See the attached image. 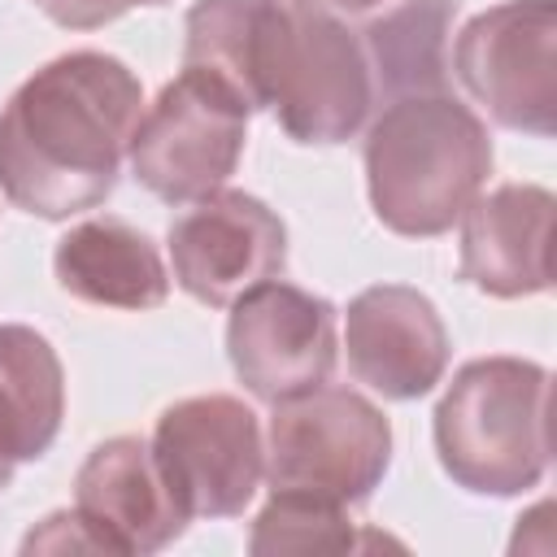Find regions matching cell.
<instances>
[{
  "instance_id": "3957f363",
  "label": "cell",
  "mask_w": 557,
  "mask_h": 557,
  "mask_svg": "<svg viewBox=\"0 0 557 557\" xmlns=\"http://www.w3.org/2000/svg\"><path fill=\"white\" fill-rule=\"evenodd\" d=\"M265 104L300 144L348 139L374 104L361 44L305 0H261L248 48V109Z\"/></svg>"
},
{
  "instance_id": "ac0fdd59",
  "label": "cell",
  "mask_w": 557,
  "mask_h": 557,
  "mask_svg": "<svg viewBox=\"0 0 557 557\" xmlns=\"http://www.w3.org/2000/svg\"><path fill=\"white\" fill-rule=\"evenodd\" d=\"M52 22L74 26V30H91L104 26L113 17H122L131 4H152V0H35Z\"/></svg>"
},
{
  "instance_id": "9a60e30c",
  "label": "cell",
  "mask_w": 557,
  "mask_h": 557,
  "mask_svg": "<svg viewBox=\"0 0 557 557\" xmlns=\"http://www.w3.org/2000/svg\"><path fill=\"white\" fill-rule=\"evenodd\" d=\"M61 361L30 326H0V448L9 461L39 457L61 426Z\"/></svg>"
},
{
  "instance_id": "ffe728a7",
  "label": "cell",
  "mask_w": 557,
  "mask_h": 557,
  "mask_svg": "<svg viewBox=\"0 0 557 557\" xmlns=\"http://www.w3.org/2000/svg\"><path fill=\"white\" fill-rule=\"evenodd\" d=\"M9 479H13V461L4 457V448H0V492L9 487Z\"/></svg>"
},
{
  "instance_id": "9c48e42d",
  "label": "cell",
  "mask_w": 557,
  "mask_h": 557,
  "mask_svg": "<svg viewBox=\"0 0 557 557\" xmlns=\"http://www.w3.org/2000/svg\"><path fill=\"white\" fill-rule=\"evenodd\" d=\"M553 0H509L457 39V74L513 131H553Z\"/></svg>"
},
{
  "instance_id": "7a4b0ae2",
  "label": "cell",
  "mask_w": 557,
  "mask_h": 557,
  "mask_svg": "<svg viewBox=\"0 0 557 557\" xmlns=\"http://www.w3.org/2000/svg\"><path fill=\"white\" fill-rule=\"evenodd\" d=\"M487 170L492 144L479 117L444 91L392 100L366 139L374 213L400 235L448 231Z\"/></svg>"
},
{
  "instance_id": "ba28073f",
  "label": "cell",
  "mask_w": 557,
  "mask_h": 557,
  "mask_svg": "<svg viewBox=\"0 0 557 557\" xmlns=\"http://www.w3.org/2000/svg\"><path fill=\"white\" fill-rule=\"evenodd\" d=\"M231 305L226 348L252 396L278 405L326 383L335 366V309L322 296L265 278Z\"/></svg>"
},
{
  "instance_id": "6da1fadb",
  "label": "cell",
  "mask_w": 557,
  "mask_h": 557,
  "mask_svg": "<svg viewBox=\"0 0 557 557\" xmlns=\"http://www.w3.org/2000/svg\"><path fill=\"white\" fill-rule=\"evenodd\" d=\"M139 104V83L117 57L48 61L0 113V191L39 218L100 205L117 183Z\"/></svg>"
},
{
  "instance_id": "4fadbf2b",
  "label": "cell",
  "mask_w": 557,
  "mask_h": 557,
  "mask_svg": "<svg viewBox=\"0 0 557 557\" xmlns=\"http://www.w3.org/2000/svg\"><path fill=\"white\" fill-rule=\"evenodd\" d=\"M553 196L544 187H496L466 205L461 274L492 296L540 292L553 278Z\"/></svg>"
},
{
  "instance_id": "2e32d148",
  "label": "cell",
  "mask_w": 557,
  "mask_h": 557,
  "mask_svg": "<svg viewBox=\"0 0 557 557\" xmlns=\"http://www.w3.org/2000/svg\"><path fill=\"white\" fill-rule=\"evenodd\" d=\"M457 0H400L366 30V70L374 96H435L444 91V35Z\"/></svg>"
},
{
  "instance_id": "52a82bcc",
  "label": "cell",
  "mask_w": 557,
  "mask_h": 557,
  "mask_svg": "<svg viewBox=\"0 0 557 557\" xmlns=\"http://www.w3.org/2000/svg\"><path fill=\"white\" fill-rule=\"evenodd\" d=\"M152 457L187 518H231L261 479L257 413L235 396L178 400L157 422Z\"/></svg>"
},
{
  "instance_id": "30bf717a",
  "label": "cell",
  "mask_w": 557,
  "mask_h": 557,
  "mask_svg": "<svg viewBox=\"0 0 557 557\" xmlns=\"http://www.w3.org/2000/svg\"><path fill=\"white\" fill-rule=\"evenodd\" d=\"M174 278L200 305H231L287 261L283 222L244 191H209L170 222Z\"/></svg>"
},
{
  "instance_id": "8992f818",
  "label": "cell",
  "mask_w": 557,
  "mask_h": 557,
  "mask_svg": "<svg viewBox=\"0 0 557 557\" xmlns=\"http://www.w3.org/2000/svg\"><path fill=\"white\" fill-rule=\"evenodd\" d=\"M244 117L248 104L218 74L183 65V74L165 83L157 104L135 122L126 148L135 178L170 205L218 191L244 152Z\"/></svg>"
},
{
  "instance_id": "277c9868",
  "label": "cell",
  "mask_w": 557,
  "mask_h": 557,
  "mask_svg": "<svg viewBox=\"0 0 557 557\" xmlns=\"http://www.w3.org/2000/svg\"><path fill=\"white\" fill-rule=\"evenodd\" d=\"M444 470L470 487L509 496L548 466V374L531 361H470L435 409Z\"/></svg>"
},
{
  "instance_id": "5bb4252c",
  "label": "cell",
  "mask_w": 557,
  "mask_h": 557,
  "mask_svg": "<svg viewBox=\"0 0 557 557\" xmlns=\"http://www.w3.org/2000/svg\"><path fill=\"white\" fill-rule=\"evenodd\" d=\"M57 278L70 296L91 300V305H113V309H152L165 300L170 278L135 226L122 218H91L74 226L57 244Z\"/></svg>"
},
{
  "instance_id": "8fae6325",
  "label": "cell",
  "mask_w": 557,
  "mask_h": 557,
  "mask_svg": "<svg viewBox=\"0 0 557 557\" xmlns=\"http://www.w3.org/2000/svg\"><path fill=\"white\" fill-rule=\"evenodd\" d=\"M74 487V518L104 553H152L187 527V513L161 479L152 444L135 435L91 448Z\"/></svg>"
},
{
  "instance_id": "d6986e66",
  "label": "cell",
  "mask_w": 557,
  "mask_h": 557,
  "mask_svg": "<svg viewBox=\"0 0 557 557\" xmlns=\"http://www.w3.org/2000/svg\"><path fill=\"white\" fill-rule=\"evenodd\" d=\"M305 4H335V9H370L379 0H305Z\"/></svg>"
},
{
  "instance_id": "7c38bea8",
  "label": "cell",
  "mask_w": 557,
  "mask_h": 557,
  "mask_svg": "<svg viewBox=\"0 0 557 557\" xmlns=\"http://www.w3.org/2000/svg\"><path fill=\"white\" fill-rule=\"evenodd\" d=\"M448 361V335L413 287H370L348 305V366L387 400L431 392Z\"/></svg>"
},
{
  "instance_id": "e0dca14e",
  "label": "cell",
  "mask_w": 557,
  "mask_h": 557,
  "mask_svg": "<svg viewBox=\"0 0 557 557\" xmlns=\"http://www.w3.org/2000/svg\"><path fill=\"white\" fill-rule=\"evenodd\" d=\"M370 540H357L344 505L274 492L252 531V553H344Z\"/></svg>"
},
{
  "instance_id": "5b68a950",
  "label": "cell",
  "mask_w": 557,
  "mask_h": 557,
  "mask_svg": "<svg viewBox=\"0 0 557 557\" xmlns=\"http://www.w3.org/2000/svg\"><path fill=\"white\" fill-rule=\"evenodd\" d=\"M392 431L383 413L344 387H309L270 418V487L331 505H357L383 479Z\"/></svg>"
}]
</instances>
